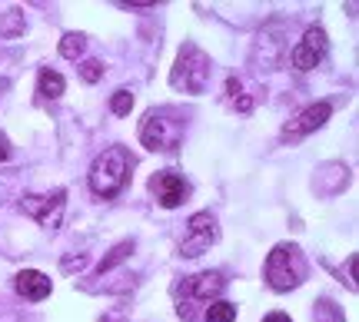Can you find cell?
<instances>
[{"instance_id":"1","label":"cell","mask_w":359,"mask_h":322,"mask_svg":"<svg viewBox=\"0 0 359 322\" xmlns=\"http://www.w3.org/2000/svg\"><path fill=\"white\" fill-rule=\"evenodd\" d=\"M130 167H133V160H130L127 146H110V150H103L97 160H93V167H90V190L103 200H110L116 196L130 180Z\"/></svg>"},{"instance_id":"2","label":"cell","mask_w":359,"mask_h":322,"mask_svg":"<svg viewBox=\"0 0 359 322\" xmlns=\"http://www.w3.org/2000/svg\"><path fill=\"white\" fill-rule=\"evenodd\" d=\"M306 279V256L296 243H280L266 256V283L276 293H290Z\"/></svg>"},{"instance_id":"3","label":"cell","mask_w":359,"mask_h":322,"mask_svg":"<svg viewBox=\"0 0 359 322\" xmlns=\"http://www.w3.org/2000/svg\"><path fill=\"white\" fill-rule=\"evenodd\" d=\"M223 286H226L223 272H196V276H187V279L177 283V289H173L180 299L177 312L187 322H193L196 319V309H200V306H210V302L223 293Z\"/></svg>"},{"instance_id":"4","label":"cell","mask_w":359,"mask_h":322,"mask_svg":"<svg viewBox=\"0 0 359 322\" xmlns=\"http://www.w3.org/2000/svg\"><path fill=\"white\" fill-rule=\"evenodd\" d=\"M210 57H206L196 43H187L177 57V66L170 74V83L183 93H203L206 83H210Z\"/></svg>"},{"instance_id":"5","label":"cell","mask_w":359,"mask_h":322,"mask_svg":"<svg viewBox=\"0 0 359 322\" xmlns=\"http://www.w3.org/2000/svg\"><path fill=\"white\" fill-rule=\"evenodd\" d=\"M180 140H183V120H170V113H150L143 116L140 123V143L147 150H160V153H170V150H177Z\"/></svg>"},{"instance_id":"6","label":"cell","mask_w":359,"mask_h":322,"mask_svg":"<svg viewBox=\"0 0 359 322\" xmlns=\"http://www.w3.org/2000/svg\"><path fill=\"white\" fill-rule=\"evenodd\" d=\"M64 200H67V190L27 193L24 200H20V209H24L30 219H37L43 230H57V226H60V216H64Z\"/></svg>"},{"instance_id":"7","label":"cell","mask_w":359,"mask_h":322,"mask_svg":"<svg viewBox=\"0 0 359 322\" xmlns=\"http://www.w3.org/2000/svg\"><path fill=\"white\" fill-rule=\"evenodd\" d=\"M217 216L213 213H196V216H190V223H187V236H183V243H180V256H203L210 246L217 243Z\"/></svg>"},{"instance_id":"8","label":"cell","mask_w":359,"mask_h":322,"mask_svg":"<svg viewBox=\"0 0 359 322\" xmlns=\"http://www.w3.org/2000/svg\"><path fill=\"white\" fill-rule=\"evenodd\" d=\"M330 113H333V104H330V100H320V104L303 106V110H299V113L283 127V140L296 143V140H303V136H309L313 130H320L323 123L330 120Z\"/></svg>"},{"instance_id":"9","label":"cell","mask_w":359,"mask_h":322,"mask_svg":"<svg viewBox=\"0 0 359 322\" xmlns=\"http://www.w3.org/2000/svg\"><path fill=\"white\" fill-rule=\"evenodd\" d=\"M323 57H326V30L323 27H309L306 37L299 40L290 53V60L299 74H306V70H316L323 64Z\"/></svg>"},{"instance_id":"10","label":"cell","mask_w":359,"mask_h":322,"mask_svg":"<svg viewBox=\"0 0 359 322\" xmlns=\"http://www.w3.org/2000/svg\"><path fill=\"white\" fill-rule=\"evenodd\" d=\"M150 193L156 196V203L167 209H177L180 203H187V196H190V183L183 180L180 173L173 169H163V173H156L154 180H150Z\"/></svg>"},{"instance_id":"11","label":"cell","mask_w":359,"mask_h":322,"mask_svg":"<svg viewBox=\"0 0 359 322\" xmlns=\"http://www.w3.org/2000/svg\"><path fill=\"white\" fill-rule=\"evenodd\" d=\"M13 289L24 299H34V302H37V299L50 296L53 283H50V276H43V272H37V270H20L13 276Z\"/></svg>"},{"instance_id":"12","label":"cell","mask_w":359,"mask_h":322,"mask_svg":"<svg viewBox=\"0 0 359 322\" xmlns=\"http://www.w3.org/2000/svg\"><path fill=\"white\" fill-rule=\"evenodd\" d=\"M64 77L57 74V70H50V66H43L37 74V93H40V100H57L60 93H64Z\"/></svg>"},{"instance_id":"13","label":"cell","mask_w":359,"mask_h":322,"mask_svg":"<svg viewBox=\"0 0 359 322\" xmlns=\"http://www.w3.org/2000/svg\"><path fill=\"white\" fill-rule=\"evenodd\" d=\"M226 104H230L233 110H240V113H250V110H253V97H246L243 83L236 77L226 80Z\"/></svg>"},{"instance_id":"14","label":"cell","mask_w":359,"mask_h":322,"mask_svg":"<svg viewBox=\"0 0 359 322\" xmlns=\"http://www.w3.org/2000/svg\"><path fill=\"white\" fill-rule=\"evenodd\" d=\"M203 319L206 322H233L236 319V306H233V302H223V299H219V302H210L203 312Z\"/></svg>"},{"instance_id":"15","label":"cell","mask_w":359,"mask_h":322,"mask_svg":"<svg viewBox=\"0 0 359 322\" xmlns=\"http://www.w3.org/2000/svg\"><path fill=\"white\" fill-rule=\"evenodd\" d=\"M83 47H87V37H83V34H67V37L60 40V53L70 57V60H77L80 53H83Z\"/></svg>"},{"instance_id":"16","label":"cell","mask_w":359,"mask_h":322,"mask_svg":"<svg viewBox=\"0 0 359 322\" xmlns=\"http://www.w3.org/2000/svg\"><path fill=\"white\" fill-rule=\"evenodd\" d=\"M316 322H343V312H339L336 302L320 299V306H316Z\"/></svg>"},{"instance_id":"17","label":"cell","mask_w":359,"mask_h":322,"mask_svg":"<svg viewBox=\"0 0 359 322\" xmlns=\"http://www.w3.org/2000/svg\"><path fill=\"white\" fill-rule=\"evenodd\" d=\"M17 34H24V13L17 10H7V24H4V37H17Z\"/></svg>"},{"instance_id":"18","label":"cell","mask_w":359,"mask_h":322,"mask_svg":"<svg viewBox=\"0 0 359 322\" xmlns=\"http://www.w3.org/2000/svg\"><path fill=\"white\" fill-rule=\"evenodd\" d=\"M130 106H133V93H130V90H116L114 100H110V110H114L116 116H123V113H130Z\"/></svg>"},{"instance_id":"19","label":"cell","mask_w":359,"mask_h":322,"mask_svg":"<svg viewBox=\"0 0 359 322\" xmlns=\"http://www.w3.org/2000/svg\"><path fill=\"white\" fill-rule=\"evenodd\" d=\"M130 253H133V243H120V246L114 249V253H110V256H107V259L100 262V272H107L110 266H116V262H120V259H127Z\"/></svg>"},{"instance_id":"20","label":"cell","mask_w":359,"mask_h":322,"mask_svg":"<svg viewBox=\"0 0 359 322\" xmlns=\"http://www.w3.org/2000/svg\"><path fill=\"white\" fill-rule=\"evenodd\" d=\"M80 77L87 80V83H97V80L103 77V64L100 60H83V64H80Z\"/></svg>"},{"instance_id":"21","label":"cell","mask_w":359,"mask_h":322,"mask_svg":"<svg viewBox=\"0 0 359 322\" xmlns=\"http://www.w3.org/2000/svg\"><path fill=\"white\" fill-rule=\"evenodd\" d=\"M263 322H293V319H290L286 312H269V316H266Z\"/></svg>"},{"instance_id":"22","label":"cell","mask_w":359,"mask_h":322,"mask_svg":"<svg viewBox=\"0 0 359 322\" xmlns=\"http://www.w3.org/2000/svg\"><path fill=\"white\" fill-rule=\"evenodd\" d=\"M7 153H11V146H7V140H4V136H0V163H4V160H7Z\"/></svg>"}]
</instances>
